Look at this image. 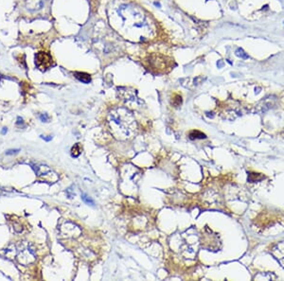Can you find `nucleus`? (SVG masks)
Instances as JSON below:
<instances>
[{
  "label": "nucleus",
  "mask_w": 284,
  "mask_h": 281,
  "mask_svg": "<svg viewBox=\"0 0 284 281\" xmlns=\"http://www.w3.org/2000/svg\"><path fill=\"white\" fill-rule=\"evenodd\" d=\"M109 124L112 134L118 139H129L135 134L137 123L132 113L125 108H118L112 111L109 115Z\"/></svg>",
  "instance_id": "1"
},
{
  "label": "nucleus",
  "mask_w": 284,
  "mask_h": 281,
  "mask_svg": "<svg viewBox=\"0 0 284 281\" xmlns=\"http://www.w3.org/2000/svg\"><path fill=\"white\" fill-rule=\"evenodd\" d=\"M35 64L41 70H46L52 65V57L48 53L40 51L35 55Z\"/></svg>",
  "instance_id": "2"
},
{
  "label": "nucleus",
  "mask_w": 284,
  "mask_h": 281,
  "mask_svg": "<svg viewBox=\"0 0 284 281\" xmlns=\"http://www.w3.org/2000/svg\"><path fill=\"white\" fill-rule=\"evenodd\" d=\"M35 172L38 176L42 177L44 180L48 181V182H56L58 180V176L55 172H53L51 169L45 165L37 166L35 168Z\"/></svg>",
  "instance_id": "3"
},
{
  "label": "nucleus",
  "mask_w": 284,
  "mask_h": 281,
  "mask_svg": "<svg viewBox=\"0 0 284 281\" xmlns=\"http://www.w3.org/2000/svg\"><path fill=\"white\" fill-rule=\"evenodd\" d=\"M17 258H18V261L20 263H23V264H29L32 261H34L35 259V256L33 252H32L29 248L28 247L27 249H24V250H21L19 252L18 256H17Z\"/></svg>",
  "instance_id": "4"
},
{
  "label": "nucleus",
  "mask_w": 284,
  "mask_h": 281,
  "mask_svg": "<svg viewBox=\"0 0 284 281\" xmlns=\"http://www.w3.org/2000/svg\"><path fill=\"white\" fill-rule=\"evenodd\" d=\"M26 5L29 11H38L43 8L44 0H27Z\"/></svg>",
  "instance_id": "5"
},
{
  "label": "nucleus",
  "mask_w": 284,
  "mask_h": 281,
  "mask_svg": "<svg viewBox=\"0 0 284 281\" xmlns=\"http://www.w3.org/2000/svg\"><path fill=\"white\" fill-rule=\"evenodd\" d=\"M75 77L78 79L80 82H83V83H89L91 82V77H90L89 74L85 73V72H75L74 73Z\"/></svg>",
  "instance_id": "6"
},
{
  "label": "nucleus",
  "mask_w": 284,
  "mask_h": 281,
  "mask_svg": "<svg viewBox=\"0 0 284 281\" xmlns=\"http://www.w3.org/2000/svg\"><path fill=\"white\" fill-rule=\"evenodd\" d=\"M264 179V175H261V173H249L248 175V181L251 183L260 182Z\"/></svg>",
  "instance_id": "7"
},
{
  "label": "nucleus",
  "mask_w": 284,
  "mask_h": 281,
  "mask_svg": "<svg viewBox=\"0 0 284 281\" xmlns=\"http://www.w3.org/2000/svg\"><path fill=\"white\" fill-rule=\"evenodd\" d=\"M205 134H203L202 132H199V131H192V132L190 133V138L191 140L194 139H204L205 138Z\"/></svg>",
  "instance_id": "8"
},
{
  "label": "nucleus",
  "mask_w": 284,
  "mask_h": 281,
  "mask_svg": "<svg viewBox=\"0 0 284 281\" xmlns=\"http://www.w3.org/2000/svg\"><path fill=\"white\" fill-rule=\"evenodd\" d=\"M82 149L81 145L79 144V143H77V144H75L72 147V149H71V154H72V156H74V157H78V156L82 153Z\"/></svg>",
  "instance_id": "9"
},
{
  "label": "nucleus",
  "mask_w": 284,
  "mask_h": 281,
  "mask_svg": "<svg viewBox=\"0 0 284 281\" xmlns=\"http://www.w3.org/2000/svg\"><path fill=\"white\" fill-rule=\"evenodd\" d=\"M82 199L83 200V202H86V204H88V205H95L94 201H93L91 198H90V197H88L86 194H82Z\"/></svg>",
  "instance_id": "10"
},
{
  "label": "nucleus",
  "mask_w": 284,
  "mask_h": 281,
  "mask_svg": "<svg viewBox=\"0 0 284 281\" xmlns=\"http://www.w3.org/2000/svg\"><path fill=\"white\" fill-rule=\"evenodd\" d=\"M236 55L238 57H241L242 59H248V55L245 53V52L242 48H238L236 50Z\"/></svg>",
  "instance_id": "11"
},
{
  "label": "nucleus",
  "mask_w": 284,
  "mask_h": 281,
  "mask_svg": "<svg viewBox=\"0 0 284 281\" xmlns=\"http://www.w3.org/2000/svg\"><path fill=\"white\" fill-rule=\"evenodd\" d=\"M181 103H182V97L177 95V96L175 97V99L173 100V105L175 106V107H177V106H179Z\"/></svg>",
  "instance_id": "12"
},
{
  "label": "nucleus",
  "mask_w": 284,
  "mask_h": 281,
  "mask_svg": "<svg viewBox=\"0 0 284 281\" xmlns=\"http://www.w3.org/2000/svg\"><path fill=\"white\" fill-rule=\"evenodd\" d=\"M40 119L43 121V122H48L49 120V116L48 114H42L40 116Z\"/></svg>",
  "instance_id": "13"
},
{
  "label": "nucleus",
  "mask_w": 284,
  "mask_h": 281,
  "mask_svg": "<svg viewBox=\"0 0 284 281\" xmlns=\"http://www.w3.org/2000/svg\"><path fill=\"white\" fill-rule=\"evenodd\" d=\"M18 152H19V150H10V151H8L7 153H6V154H12L14 153H18Z\"/></svg>",
  "instance_id": "14"
},
{
  "label": "nucleus",
  "mask_w": 284,
  "mask_h": 281,
  "mask_svg": "<svg viewBox=\"0 0 284 281\" xmlns=\"http://www.w3.org/2000/svg\"><path fill=\"white\" fill-rule=\"evenodd\" d=\"M7 131H8V130H7V128H3V130H2L1 134H5L6 133H7Z\"/></svg>",
  "instance_id": "15"
}]
</instances>
